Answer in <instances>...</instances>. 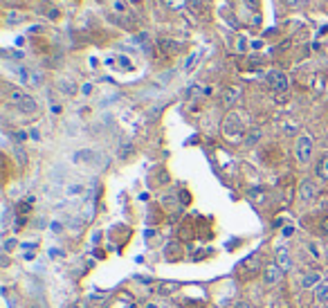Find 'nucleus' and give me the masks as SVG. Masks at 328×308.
Instances as JSON below:
<instances>
[{"mask_svg":"<svg viewBox=\"0 0 328 308\" xmlns=\"http://www.w3.org/2000/svg\"><path fill=\"white\" fill-rule=\"evenodd\" d=\"M223 133H225V137H227V139H231V142H238V139L243 137L245 126H243V122L238 119V115H236V113H229L227 117H225Z\"/></svg>","mask_w":328,"mask_h":308,"instance_id":"obj_1","label":"nucleus"},{"mask_svg":"<svg viewBox=\"0 0 328 308\" xmlns=\"http://www.w3.org/2000/svg\"><path fill=\"white\" fill-rule=\"evenodd\" d=\"M9 99H12V104L16 106L18 110H23V113H27V115H32V113H36V110H38V104L34 102L30 95L23 93V90H12Z\"/></svg>","mask_w":328,"mask_h":308,"instance_id":"obj_2","label":"nucleus"},{"mask_svg":"<svg viewBox=\"0 0 328 308\" xmlns=\"http://www.w3.org/2000/svg\"><path fill=\"white\" fill-rule=\"evenodd\" d=\"M295 156H297V162L299 165H308L312 156V137L308 133L297 137V146H295Z\"/></svg>","mask_w":328,"mask_h":308,"instance_id":"obj_3","label":"nucleus"},{"mask_svg":"<svg viewBox=\"0 0 328 308\" xmlns=\"http://www.w3.org/2000/svg\"><path fill=\"white\" fill-rule=\"evenodd\" d=\"M265 79H268V84L272 86L277 93H286L288 88H290V81H288V74L281 70H270L268 74H265Z\"/></svg>","mask_w":328,"mask_h":308,"instance_id":"obj_4","label":"nucleus"},{"mask_svg":"<svg viewBox=\"0 0 328 308\" xmlns=\"http://www.w3.org/2000/svg\"><path fill=\"white\" fill-rule=\"evenodd\" d=\"M16 74H18V81L25 84V86H38L41 84V74H36V72L25 68V65H21V68L16 70Z\"/></svg>","mask_w":328,"mask_h":308,"instance_id":"obj_5","label":"nucleus"},{"mask_svg":"<svg viewBox=\"0 0 328 308\" xmlns=\"http://www.w3.org/2000/svg\"><path fill=\"white\" fill-rule=\"evenodd\" d=\"M274 263H277L279 268H281L283 272H288L292 268V257H290V252H288V248H277V252H274Z\"/></svg>","mask_w":328,"mask_h":308,"instance_id":"obj_6","label":"nucleus"},{"mask_svg":"<svg viewBox=\"0 0 328 308\" xmlns=\"http://www.w3.org/2000/svg\"><path fill=\"white\" fill-rule=\"evenodd\" d=\"M315 196H317V189L310 180H303L301 185H299V200H301V203H312Z\"/></svg>","mask_w":328,"mask_h":308,"instance_id":"obj_7","label":"nucleus"},{"mask_svg":"<svg viewBox=\"0 0 328 308\" xmlns=\"http://www.w3.org/2000/svg\"><path fill=\"white\" fill-rule=\"evenodd\" d=\"M281 277H283V270L277 266V263H270V266L265 268V272H263V281L268 283V286L279 283V281H281Z\"/></svg>","mask_w":328,"mask_h":308,"instance_id":"obj_8","label":"nucleus"},{"mask_svg":"<svg viewBox=\"0 0 328 308\" xmlns=\"http://www.w3.org/2000/svg\"><path fill=\"white\" fill-rule=\"evenodd\" d=\"M321 283V272H317V270H308V272H303L301 274V288H312L315 290L317 286Z\"/></svg>","mask_w":328,"mask_h":308,"instance_id":"obj_9","label":"nucleus"},{"mask_svg":"<svg viewBox=\"0 0 328 308\" xmlns=\"http://www.w3.org/2000/svg\"><path fill=\"white\" fill-rule=\"evenodd\" d=\"M315 299L319 301V304L328 306V281H321L319 286L315 288Z\"/></svg>","mask_w":328,"mask_h":308,"instance_id":"obj_10","label":"nucleus"},{"mask_svg":"<svg viewBox=\"0 0 328 308\" xmlns=\"http://www.w3.org/2000/svg\"><path fill=\"white\" fill-rule=\"evenodd\" d=\"M315 173H317V178L319 180H324L328 182V156H324L319 162H317V167H315Z\"/></svg>","mask_w":328,"mask_h":308,"instance_id":"obj_11","label":"nucleus"},{"mask_svg":"<svg viewBox=\"0 0 328 308\" xmlns=\"http://www.w3.org/2000/svg\"><path fill=\"white\" fill-rule=\"evenodd\" d=\"M157 45H160V50H164V54H169V56H171V54H176V52H178V47H180L176 41H169V38H162V41L157 43Z\"/></svg>","mask_w":328,"mask_h":308,"instance_id":"obj_12","label":"nucleus"},{"mask_svg":"<svg viewBox=\"0 0 328 308\" xmlns=\"http://www.w3.org/2000/svg\"><path fill=\"white\" fill-rule=\"evenodd\" d=\"M238 97H240V88H227V90H225V99H223V102L227 106H231Z\"/></svg>","mask_w":328,"mask_h":308,"instance_id":"obj_13","label":"nucleus"},{"mask_svg":"<svg viewBox=\"0 0 328 308\" xmlns=\"http://www.w3.org/2000/svg\"><path fill=\"white\" fill-rule=\"evenodd\" d=\"M261 139V128H252V131L248 133V137H245V144H250V146H254V144Z\"/></svg>","mask_w":328,"mask_h":308,"instance_id":"obj_14","label":"nucleus"},{"mask_svg":"<svg viewBox=\"0 0 328 308\" xmlns=\"http://www.w3.org/2000/svg\"><path fill=\"white\" fill-rule=\"evenodd\" d=\"M160 295H171L173 290H178V283H160Z\"/></svg>","mask_w":328,"mask_h":308,"instance_id":"obj_15","label":"nucleus"},{"mask_svg":"<svg viewBox=\"0 0 328 308\" xmlns=\"http://www.w3.org/2000/svg\"><path fill=\"white\" fill-rule=\"evenodd\" d=\"M84 191H86L84 185H70L67 187V196H81Z\"/></svg>","mask_w":328,"mask_h":308,"instance_id":"obj_16","label":"nucleus"},{"mask_svg":"<svg viewBox=\"0 0 328 308\" xmlns=\"http://www.w3.org/2000/svg\"><path fill=\"white\" fill-rule=\"evenodd\" d=\"M306 250H308V252H310V254H312V257H315V259H324V257H321V250L317 248L315 243H308V245H306Z\"/></svg>","mask_w":328,"mask_h":308,"instance_id":"obj_17","label":"nucleus"},{"mask_svg":"<svg viewBox=\"0 0 328 308\" xmlns=\"http://www.w3.org/2000/svg\"><path fill=\"white\" fill-rule=\"evenodd\" d=\"M187 5H189V9H191L194 14L202 12V0H187Z\"/></svg>","mask_w":328,"mask_h":308,"instance_id":"obj_18","label":"nucleus"},{"mask_svg":"<svg viewBox=\"0 0 328 308\" xmlns=\"http://www.w3.org/2000/svg\"><path fill=\"white\" fill-rule=\"evenodd\" d=\"M198 61V52H194V54L189 56V59H187V63H185V70L189 72V70H194V63Z\"/></svg>","mask_w":328,"mask_h":308,"instance_id":"obj_19","label":"nucleus"},{"mask_svg":"<svg viewBox=\"0 0 328 308\" xmlns=\"http://www.w3.org/2000/svg\"><path fill=\"white\" fill-rule=\"evenodd\" d=\"M119 65H122V68H126V70H133L131 59H126V56H119Z\"/></svg>","mask_w":328,"mask_h":308,"instance_id":"obj_20","label":"nucleus"},{"mask_svg":"<svg viewBox=\"0 0 328 308\" xmlns=\"http://www.w3.org/2000/svg\"><path fill=\"white\" fill-rule=\"evenodd\" d=\"M281 234H283V237H286V239H288V237H292V234H295V227H290V225H286V227L281 229Z\"/></svg>","mask_w":328,"mask_h":308,"instance_id":"obj_21","label":"nucleus"},{"mask_svg":"<svg viewBox=\"0 0 328 308\" xmlns=\"http://www.w3.org/2000/svg\"><path fill=\"white\" fill-rule=\"evenodd\" d=\"M236 50L245 52V50H248V41H245V38H238V47H236Z\"/></svg>","mask_w":328,"mask_h":308,"instance_id":"obj_22","label":"nucleus"},{"mask_svg":"<svg viewBox=\"0 0 328 308\" xmlns=\"http://www.w3.org/2000/svg\"><path fill=\"white\" fill-rule=\"evenodd\" d=\"M234 308H254V306H252V301H236Z\"/></svg>","mask_w":328,"mask_h":308,"instance_id":"obj_23","label":"nucleus"},{"mask_svg":"<svg viewBox=\"0 0 328 308\" xmlns=\"http://www.w3.org/2000/svg\"><path fill=\"white\" fill-rule=\"evenodd\" d=\"M30 137H32V139H41V133H38V128H32V131H30Z\"/></svg>","mask_w":328,"mask_h":308,"instance_id":"obj_24","label":"nucleus"},{"mask_svg":"<svg viewBox=\"0 0 328 308\" xmlns=\"http://www.w3.org/2000/svg\"><path fill=\"white\" fill-rule=\"evenodd\" d=\"M16 248V241H5V250H14Z\"/></svg>","mask_w":328,"mask_h":308,"instance_id":"obj_25","label":"nucleus"},{"mask_svg":"<svg viewBox=\"0 0 328 308\" xmlns=\"http://www.w3.org/2000/svg\"><path fill=\"white\" fill-rule=\"evenodd\" d=\"M115 9H117L119 14H122V12H126V7H124V3H115Z\"/></svg>","mask_w":328,"mask_h":308,"instance_id":"obj_26","label":"nucleus"},{"mask_svg":"<svg viewBox=\"0 0 328 308\" xmlns=\"http://www.w3.org/2000/svg\"><path fill=\"white\" fill-rule=\"evenodd\" d=\"M90 93H93V86L86 84V86H84V95H90Z\"/></svg>","mask_w":328,"mask_h":308,"instance_id":"obj_27","label":"nucleus"},{"mask_svg":"<svg viewBox=\"0 0 328 308\" xmlns=\"http://www.w3.org/2000/svg\"><path fill=\"white\" fill-rule=\"evenodd\" d=\"M321 229H324V234H328V218L321 220Z\"/></svg>","mask_w":328,"mask_h":308,"instance_id":"obj_28","label":"nucleus"},{"mask_svg":"<svg viewBox=\"0 0 328 308\" xmlns=\"http://www.w3.org/2000/svg\"><path fill=\"white\" fill-rule=\"evenodd\" d=\"M283 3H288V5H297L299 0H283Z\"/></svg>","mask_w":328,"mask_h":308,"instance_id":"obj_29","label":"nucleus"},{"mask_svg":"<svg viewBox=\"0 0 328 308\" xmlns=\"http://www.w3.org/2000/svg\"><path fill=\"white\" fill-rule=\"evenodd\" d=\"M7 3H21V0H7Z\"/></svg>","mask_w":328,"mask_h":308,"instance_id":"obj_30","label":"nucleus"},{"mask_svg":"<svg viewBox=\"0 0 328 308\" xmlns=\"http://www.w3.org/2000/svg\"><path fill=\"white\" fill-rule=\"evenodd\" d=\"M32 308H36V306H32Z\"/></svg>","mask_w":328,"mask_h":308,"instance_id":"obj_31","label":"nucleus"}]
</instances>
